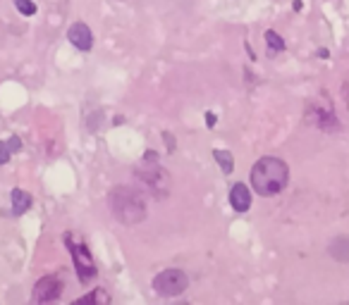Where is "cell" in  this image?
Segmentation results:
<instances>
[{"mask_svg": "<svg viewBox=\"0 0 349 305\" xmlns=\"http://www.w3.org/2000/svg\"><path fill=\"white\" fill-rule=\"evenodd\" d=\"M290 181V167L280 158H261L251 167V188L258 196H277Z\"/></svg>", "mask_w": 349, "mask_h": 305, "instance_id": "6da1fadb", "label": "cell"}, {"mask_svg": "<svg viewBox=\"0 0 349 305\" xmlns=\"http://www.w3.org/2000/svg\"><path fill=\"white\" fill-rule=\"evenodd\" d=\"M108 205H110V212L117 222L134 227L139 222H144L146 217V203L144 196L132 188V186H115L108 196Z\"/></svg>", "mask_w": 349, "mask_h": 305, "instance_id": "7a4b0ae2", "label": "cell"}, {"mask_svg": "<svg viewBox=\"0 0 349 305\" xmlns=\"http://www.w3.org/2000/svg\"><path fill=\"white\" fill-rule=\"evenodd\" d=\"M65 243H67V248L72 253V260H74V269H77V277H79V282L81 284H89L93 277H96V262H93L91 253L89 248L84 246V243H72V236L70 234H65Z\"/></svg>", "mask_w": 349, "mask_h": 305, "instance_id": "3957f363", "label": "cell"}, {"mask_svg": "<svg viewBox=\"0 0 349 305\" xmlns=\"http://www.w3.org/2000/svg\"><path fill=\"white\" fill-rule=\"evenodd\" d=\"M136 177H139V179L144 181L148 188L153 191V196H158V198L167 196V191H170V174H167V169L158 167V160L141 164V167L136 169Z\"/></svg>", "mask_w": 349, "mask_h": 305, "instance_id": "277c9868", "label": "cell"}, {"mask_svg": "<svg viewBox=\"0 0 349 305\" xmlns=\"http://www.w3.org/2000/svg\"><path fill=\"white\" fill-rule=\"evenodd\" d=\"M153 291L158 293V296H165V298H175V296H180L187 291L189 286V279H187V274H184L182 269H165V272H161L156 279H153Z\"/></svg>", "mask_w": 349, "mask_h": 305, "instance_id": "5b68a950", "label": "cell"}, {"mask_svg": "<svg viewBox=\"0 0 349 305\" xmlns=\"http://www.w3.org/2000/svg\"><path fill=\"white\" fill-rule=\"evenodd\" d=\"M60 293H62V282L57 279V277H43V279H38L36 286H34V303H53L60 298Z\"/></svg>", "mask_w": 349, "mask_h": 305, "instance_id": "8992f818", "label": "cell"}, {"mask_svg": "<svg viewBox=\"0 0 349 305\" xmlns=\"http://www.w3.org/2000/svg\"><path fill=\"white\" fill-rule=\"evenodd\" d=\"M67 38H70V43H72L74 48H79V50H91V46H93L91 29L84 22H74L72 26H70V31H67Z\"/></svg>", "mask_w": 349, "mask_h": 305, "instance_id": "52a82bcc", "label": "cell"}, {"mask_svg": "<svg viewBox=\"0 0 349 305\" xmlns=\"http://www.w3.org/2000/svg\"><path fill=\"white\" fill-rule=\"evenodd\" d=\"M230 203H232V210L246 212L249 205H251V191H249L244 184H235V186L230 188Z\"/></svg>", "mask_w": 349, "mask_h": 305, "instance_id": "ba28073f", "label": "cell"}, {"mask_svg": "<svg viewBox=\"0 0 349 305\" xmlns=\"http://www.w3.org/2000/svg\"><path fill=\"white\" fill-rule=\"evenodd\" d=\"M328 253L337 262H349V236H337L332 238L330 246H328Z\"/></svg>", "mask_w": 349, "mask_h": 305, "instance_id": "9c48e42d", "label": "cell"}, {"mask_svg": "<svg viewBox=\"0 0 349 305\" xmlns=\"http://www.w3.org/2000/svg\"><path fill=\"white\" fill-rule=\"evenodd\" d=\"M29 208H31V196L27 191H22V188H12V210H15V215L27 212Z\"/></svg>", "mask_w": 349, "mask_h": 305, "instance_id": "30bf717a", "label": "cell"}, {"mask_svg": "<svg viewBox=\"0 0 349 305\" xmlns=\"http://www.w3.org/2000/svg\"><path fill=\"white\" fill-rule=\"evenodd\" d=\"M22 148V139L19 136H12L10 141H0V164H5V162H10V153L12 150H19Z\"/></svg>", "mask_w": 349, "mask_h": 305, "instance_id": "8fae6325", "label": "cell"}, {"mask_svg": "<svg viewBox=\"0 0 349 305\" xmlns=\"http://www.w3.org/2000/svg\"><path fill=\"white\" fill-rule=\"evenodd\" d=\"M213 158H215V162L220 164V169L225 172V174H232V169H235L232 153H227V150H213Z\"/></svg>", "mask_w": 349, "mask_h": 305, "instance_id": "7c38bea8", "label": "cell"}, {"mask_svg": "<svg viewBox=\"0 0 349 305\" xmlns=\"http://www.w3.org/2000/svg\"><path fill=\"white\" fill-rule=\"evenodd\" d=\"M84 303H110V296H108L106 291L96 288V291H91V293H86L84 298L74 301V305H84Z\"/></svg>", "mask_w": 349, "mask_h": 305, "instance_id": "4fadbf2b", "label": "cell"}, {"mask_svg": "<svg viewBox=\"0 0 349 305\" xmlns=\"http://www.w3.org/2000/svg\"><path fill=\"white\" fill-rule=\"evenodd\" d=\"M266 43H268V50H273V53H282L285 50V41L277 36L275 31H266Z\"/></svg>", "mask_w": 349, "mask_h": 305, "instance_id": "5bb4252c", "label": "cell"}, {"mask_svg": "<svg viewBox=\"0 0 349 305\" xmlns=\"http://www.w3.org/2000/svg\"><path fill=\"white\" fill-rule=\"evenodd\" d=\"M15 7H17L22 15H27V17L36 15V5H34L31 0H15Z\"/></svg>", "mask_w": 349, "mask_h": 305, "instance_id": "9a60e30c", "label": "cell"}, {"mask_svg": "<svg viewBox=\"0 0 349 305\" xmlns=\"http://www.w3.org/2000/svg\"><path fill=\"white\" fill-rule=\"evenodd\" d=\"M218 122V117H215V112H206V126H213Z\"/></svg>", "mask_w": 349, "mask_h": 305, "instance_id": "2e32d148", "label": "cell"}]
</instances>
